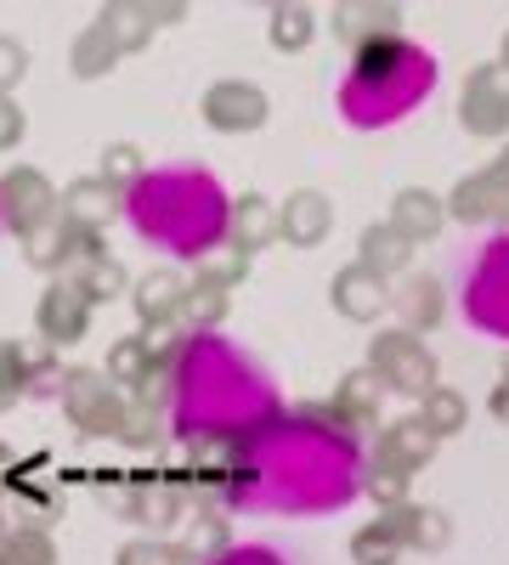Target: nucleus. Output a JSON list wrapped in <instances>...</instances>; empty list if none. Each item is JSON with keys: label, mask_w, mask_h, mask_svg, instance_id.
<instances>
[{"label": "nucleus", "mask_w": 509, "mask_h": 565, "mask_svg": "<svg viewBox=\"0 0 509 565\" xmlns=\"http://www.w3.org/2000/svg\"><path fill=\"white\" fill-rule=\"evenodd\" d=\"M492 418H503V424H509V385H498V391H492Z\"/></svg>", "instance_id": "nucleus-37"}, {"label": "nucleus", "mask_w": 509, "mask_h": 565, "mask_svg": "<svg viewBox=\"0 0 509 565\" xmlns=\"http://www.w3.org/2000/svg\"><path fill=\"white\" fill-rule=\"evenodd\" d=\"M181 295H188V282H181L176 271H153V277L136 282V311H142V317H165V311L181 306Z\"/></svg>", "instance_id": "nucleus-23"}, {"label": "nucleus", "mask_w": 509, "mask_h": 565, "mask_svg": "<svg viewBox=\"0 0 509 565\" xmlns=\"http://www.w3.org/2000/svg\"><path fill=\"white\" fill-rule=\"evenodd\" d=\"M503 385H509V362H503Z\"/></svg>", "instance_id": "nucleus-39"}, {"label": "nucleus", "mask_w": 509, "mask_h": 565, "mask_svg": "<svg viewBox=\"0 0 509 565\" xmlns=\"http://www.w3.org/2000/svg\"><path fill=\"white\" fill-rule=\"evenodd\" d=\"M329 300H335V311L340 317H351V322H374L385 306H391V289H385V277L374 271V266H346L340 277H335V289H329Z\"/></svg>", "instance_id": "nucleus-9"}, {"label": "nucleus", "mask_w": 509, "mask_h": 565, "mask_svg": "<svg viewBox=\"0 0 509 565\" xmlns=\"http://www.w3.org/2000/svg\"><path fill=\"white\" fill-rule=\"evenodd\" d=\"M125 221L142 244L176 260H204L233 232V199L210 170H148L125 186Z\"/></svg>", "instance_id": "nucleus-3"}, {"label": "nucleus", "mask_w": 509, "mask_h": 565, "mask_svg": "<svg viewBox=\"0 0 509 565\" xmlns=\"http://www.w3.org/2000/svg\"><path fill=\"white\" fill-rule=\"evenodd\" d=\"M407 260H413V244L402 238L396 226H368L362 232V266H374L380 277H391V271H407Z\"/></svg>", "instance_id": "nucleus-19"}, {"label": "nucleus", "mask_w": 509, "mask_h": 565, "mask_svg": "<svg viewBox=\"0 0 509 565\" xmlns=\"http://www.w3.org/2000/svg\"><path fill=\"white\" fill-rule=\"evenodd\" d=\"M210 565H289V559L266 543H238V548H221Z\"/></svg>", "instance_id": "nucleus-31"}, {"label": "nucleus", "mask_w": 509, "mask_h": 565, "mask_svg": "<svg viewBox=\"0 0 509 565\" xmlns=\"http://www.w3.org/2000/svg\"><path fill=\"white\" fill-rule=\"evenodd\" d=\"M0 199L12 204V226H23V232H34L45 215H57V199L45 193V181L34 170H18L7 186H0Z\"/></svg>", "instance_id": "nucleus-15"}, {"label": "nucleus", "mask_w": 509, "mask_h": 565, "mask_svg": "<svg viewBox=\"0 0 509 565\" xmlns=\"http://www.w3.org/2000/svg\"><path fill=\"white\" fill-rule=\"evenodd\" d=\"M442 221H447V204H442L436 193H425V186H407V193L396 199V210H391V226L402 232L407 244L436 238V232H442Z\"/></svg>", "instance_id": "nucleus-13"}, {"label": "nucleus", "mask_w": 509, "mask_h": 565, "mask_svg": "<svg viewBox=\"0 0 509 565\" xmlns=\"http://www.w3.org/2000/svg\"><path fill=\"white\" fill-rule=\"evenodd\" d=\"M85 289H74V282H57L52 295H45V306H40V328L52 340H74L79 328H85Z\"/></svg>", "instance_id": "nucleus-18"}, {"label": "nucleus", "mask_w": 509, "mask_h": 565, "mask_svg": "<svg viewBox=\"0 0 509 565\" xmlns=\"http://www.w3.org/2000/svg\"><path fill=\"white\" fill-rule=\"evenodd\" d=\"M391 306L407 317V334L413 328H431L442 317V289H436V277H413L402 295H391Z\"/></svg>", "instance_id": "nucleus-21"}, {"label": "nucleus", "mask_w": 509, "mask_h": 565, "mask_svg": "<svg viewBox=\"0 0 509 565\" xmlns=\"http://www.w3.org/2000/svg\"><path fill=\"white\" fill-rule=\"evenodd\" d=\"M0 565H52V543L40 532H12V543H0Z\"/></svg>", "instance_id": "nucleus-28"}, {"label": "nucleus", "mask_w": 509, "mask_h": 565, "mask_svg": "<svg viewBox=\"0 0 509 565\" xmlns=\"http://www.w3.org/2000/svg\"><path fill=\"white\" fill-rule=\"evenodd\" d=\"M368 373L396 391V396H431L436 391V356L420 345V334H407V328H391V334L374 340V351H368Z\"/></svg>", "instance_id": "nucleus-6"}, {"label": "nucleus", "mask_w": 509, "mask_h": 565, "mask_svg": "<svg viewBox=\"0 0 509 565\" xmlns=\"http://www.w3.org/2000/svg\"><path fill=\"white\" fill-rule=\"evenodd\" d=\"M503 68H509V34H503Z\"/></svg>", "instance_id": "nucleus-38"}, {"label": "nucleus", "mask_w": 509, "mask_h": 565, "mask_svg": "<svg viewBox=\"0 0 509 565\" xmlns=\"http://www.w3.org/2000/svg\"><path fill=\"white\" fill-rule=\"evenodd\" d=\"M385 526L396 532L402 548H420V554H436V548H447V537H453V526H447L442 509H413V503H396Z\"/></svg>", "instance_id": "nucleus-12"}, {"label": "nucleus", "mask_w": 509, "mask_h": 565, "mask_svg": "<svg viewBox=\"0 0 509 565\" xmlns=\"http://www.w3.org/2000/svg\"><path fill=\"white\" fill-rule=\"evenodd\" d=\"M351 554H357V565H396L402 543H396V532L380 521V526H368V532L351 537Z\"/></svg>", "instance_id": "nucleus-27"}, {"label": "nucleus", "mask_w": 509, "mask_h": 565, "mask_svg": "<svg viewBox=\"0 0 509 565\" xmlns=\"http://www.w3.org/2000/svg\"><path fill=\"white\" fill-rule=\"evenodd\" d=\"M226 238H233L238 255H255V249H266L272 238H284V232H277V204H266L261 193L238 199V210H233V232H226Z\"/></svg>", "instance_id": "nucleus-14"}, {"label": "nucleus", "mask_w": 509, "mask_h": 565, "mask_svg": "<svg viewBox=\"0 0 509 565\" xmlns=\"http://www.w3.org/2000/svg\"><path fill=\"white\" fill-rule=\"evenodd\" d=\"M57 210H63V215H74L79 226H97V221H108V215H114V199H108V186H103V181H74L68 193L57 199Z\"/></svg>", "instance_id": "nucleus-22"}, {"label": "nucleus", "mask_w": 509, "mask_h": 565, "mask_svg": "<svg viewBox=\"0 0 509 565\" xmlns=\"http://www.w3.org/2000/svg\"><path fill=\"white\" fill-rule=\"evenodd\" d=\"M362 492H374L380 503H402L407 498V476H402V469L374 463V469H368V481H362Z\"/></svg>", "instance_id": "nucleus-30"}, {"label": "nucleus", "mask_w": 509, "mask_h": 565, "mask_svg": "<svg viewBox=\"0 0 509 565\" xmlns=\"http://www.w3.org/2000/svg\"><path fill=\"white\" fill-rule=\"evenodd\" d=\"M277 418L266 367L221 334H193L170 373V424L181 441H244Z\"/></svg>", "instance_id": "nucleus-2"}, {"label": "nucleus", "mask_w": 509, "mask_h": 565, "mask_svg": "<svg viewBox=\"0 0 509 565\" xmlns=\"http://www.w3.org/2000/svg\"><path fill=\"white\" fill-rule=\"evenodd\" d=\"M380 380L374 373H351V380L340 385V402H335V424H346V418H374V407H380V391H374Z\"/></svg>", "instance_id": "nucleus-26"}, {"label": "nucleus", "mask_w": 509, "mask_h": 565, "mask_svg": "<svg viewBox=\"0 0 509 565\" xmlns=\"http://www.w3.org/2000/svg\"><path fill=\"white\" fill-rule=\"evenodd\" d=\"M266 114H272L266 90H255L250 79H221L204 90V119L215 130H261Z\"/></svg>", "instance_id": "nucleus-8"}, {"label": "nucleus", "mask_w": 509, "mask_h": 565, "mask_svg": "<svg viewBox=\"0 0 509 565\" xmlns=\"http://www.w3.org/2000/svg\"><path fill=\"white\" fill-rule=\"evenodd\" d=\"M465 322L487 340L509 345V232H492V238L476 249L470 271H465Z\"/></svg>", "instance_id": "nucleus-5"}, {"label": "nucleus", "mask_w": 509, "mask_h": 565, "mask_svg": "<svg viewBox=\"0 0 509 565\" xmlns=\"http://www.w3.org/2000/svg\"><path fill=\"white\" fill-rule=\"evenodd\" d=\"M329 226H335V204L322 193H295V199H284V210H277V232H284V244H295V249L322 244Z\"/></svg>", "instance_id": "nucleus-10"}, {"label": "nucleus", "mask_w": 509, "mask_h": 565, "mask_svg": "<svg viewBox=\"0 0 509 565\" xmlns=\"http://www.w3.org/2000/svg\"><path fill=\"white\" fill-rule=\"evenodd\" d=\"M447 210H453L458 221H487V215L509 210V186H503L492 170H481V175H470V181H458V193H453Z\"/></svg>", "instance_id": "nucleus-17"}, {"label": "nucleus", "mask_w": 509, "mask_h": 565, "mask_svg": "<svg viewBox=\"0 0 509 565\" xmlns=\"http://www.w3.org/2000/svg\"><path fill=\"white\" fill-rule=\"evenodd\" d=\"M0 532H7V514H0Z\"/></svg>", "instance_id": "nucleus-40"}, {"label": "nucleus", "mask_w": 509, "mask_h": 565, "mask_svg": "<svg viewBox=\"0 0 509 565\" xmlns=\"http://www.w3.org/2000/svg\"><path fill=\"white\" fill-rule=\"evenodd\" d=\"M431 452H436V436L425 430V418H402V424H391V430L374 441V463L402 469V476H413Z\"/></svg>", "instance_id": "nucleus-11"}, {"label": "nucleus", "mask_w": 509, "mask_h": 565, "mask_svg": "<svg viewBox=\"0 0 509 565\" xmlns=\"http://www.w3.org/2000/svg\"><path fill=\"white\" fill-rule=\"evenodd\" d=\"M199 266H204V277H210V289H226L233 277H244V255H238V249H233V255H204Z\"/></svg>", "instance_id": "nucleus-33"}, {"label": "nucleus", "mask_w": 509, "mask_h": 565, "mask_svg": "<svg viewBox=\"0 0 509 565\" xmlns=\"http://www.w3.org/2000/svg\"><path fill=\"white\" fill-rule=\"evenodd\" d=\"M458 125L470 136H503L509 130V68L503 63H481L465 79V97H458Z\"/></svg>", "instance_id": "nucleus-7"}, {"label": "nucleus", "mask_w": 509, "mask_h": 565, "mask_svg": "<svg viewBox=\"0 0 509 565\" xmlns=\"http://www.w3.org/2000/svg\"><path fill=\"white\" fill-rule=\"evenodd\" d=\"M436 90V57L407 34L362 45L351 74L340 79V119L351 130H391Z\"/></svg>", "instance_id": "nucleus-4"}, {"label": "nucleus", "mask_w": 509, "mask_h": 565, "mask_svg": "<svg viewBox=\"0 0 509 565\" xmlns=\"http://www.w3.org/2000/svg\"><path fill=\"white\" fill-rule=\"evenodd\" d=\"M103 175H114V181H130V186L142 181V170H136V153H130V148H114V153H108V164H103Z\"/></svg>", "instance_id": "nucleus-35"}, {"label": "nucleus", "mask_w": 509, "mask_h": 565, "mask_svg": "<svg viewBox=\"0 0 509 565\" xmlns=\"http://www.w3.org/2000/svg\"><path fill=\"white\" fill-rule=\"evenodd\" d=\"M193 521L199 526H188V548H181V554H221V548H233V543H226V521H215V514H193Z\"/></svg>", "instance_id": "nucleus-29"}, {"label": "nucleus", "mask_w": 509, "mask_h": 565, "mask_svg": "<svg viewBox=\"0 0 509 565\" xmlns=\"http://www.w3.org/2000/svg\"><path fill=\"white\" fill-rule=\"evenodd\" d=\"M142 356H148V340H130V345H119L114 356H108V373H114V380H136V367H142Z\"/></svg>", "instance_id": "nucleus-34"}, {"label": "nucleus", "mask_w": 509, "mask_h": 565, "mask_svg": "<svg viewBox=\"0 0 509 565\" xmlns=\"http://www.w3.org/2000/svg\"><path fill=\"white\" fill-rule=\"evenodd\" d=\"M119 565H188V554L159 548V543H130V548L119 554Z\"/></svg>", "instance_id": "nucleus-32"}, {"label": "nucleus", "mask_w": 509, "mask_h": 565, "mask_svg": "<svg viewBox=\"0 0 509 565\" xmlns=\"http://www.w3.org/2000/svg\"><path fill=\"white\" fill-rule=\"evenodd\" d=\"M420 418H425V430L442 441V436H458V430L470 424V402L458 396V391H442V385H436V391L420 402Z\"/></svg>", "instance_id": "nucleus-20"}, {"label": "nucleus", "mask_w": 509, "mask_h": 565, "mask_svg": "<svg viewBox=\"0 0 509 565\" xmlns=\"http://www.w3.org/2000/svg\"><path fill=\"white\" fill-rule=\"evenodd\" d=\"M368 458L335 418L277 413L238 441L233 503L244 514H340L362 498Z\"/></svg>", "instance_id": "nucleus-1"}, {"label": "nucleus", "mask_w": 509, "mask_h": 565, "mask_svg": "<svg viewBox=\"0 0 509 565\" xmlns=\"http://www.w3.org/2000/svg\"><path fill=\"white\" fill-rule=\"evenodd\" d=\"M0 221H7V210H0Z\"/></svg>", "instance_id": "nucleus-41"}, {"label": "nucleus", "mask_w": 509, "mask_h": 565, "mask_svg": "<svg viewBox=\"0 0 509 565\" xmlns=\"http://www.w3.org/2000/svg\"><path fill=\"white\" fill-rule=\"evenodd\" d=\"M18 74H23V45L0 40V90H7V85H18Z\"/></svg>", "instance_id": "nucleus-36"}, {"label": "nucleus", "mask_w": 509, "mask_h": 565, "mask_svg": "<svg viewBox=\"0 0 509 565\" xmlns=\"http://www.w3.org/2000/svg\"><path fill=\"white\" fill-rule=\"evenodd\" d=\"M181 322H193V334H215V322L226 311V289H210V282H199V289L181 295Z\"/></svg>", "instance_id": "nucleus-24"}, {"label": "nucleus", "mask_w": 509, "mask_h": 565, "mask_svg": "<svg viewBox=\"0 0 509 565\" xmlns=\"http://www.w3.org/2000/svg\"><path fill=\"white\" fill-rule=\"evenodd\" d=\"M317 34V18L306 7H272V45L277 52H300Z\"/></svg>", "instance_id": "nucleus-25"}, {"label": "nucleus", "mask_w": 509, "mask_h": 565, "mask_svg": "<svg viewBox=\"0 0 509 565\" xmlns=\"http://www.w3.org/2000/svg\"><path fill=\"white\" fill-rule=\"evenodd\" d=\"M396 23H402L396 7H340V12H335V34L351 40L357 52H362V45H374V40H391Z\"/></svg>", "instance_id": "nucleus-16"}]
</instances>
